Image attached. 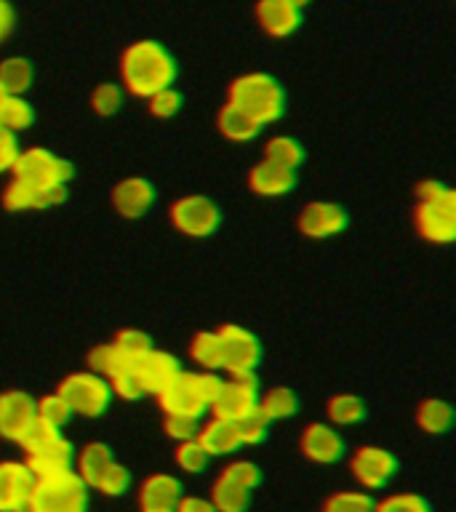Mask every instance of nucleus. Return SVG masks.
<instances>
[{"mask_svg": "<svg viewBox=\"0 0 456 512\" xmlns=\"http://www.w3.org/2000/svg\"><path fill=\"white\" fill-rule=\"evenodd\" d=\"M176 62L158 40H136L120 56V78L128 94L150 99L163 88L174 86Z\"/></svg>", "mask_w": 456, "mask_h": 512, "instance_id": "obj_1", "label": "nucleus"}, {"mask_svg": "<svg viewBox=\"0 0 456 512\" xmlns=\"http://www.w3.org/2000/svg\"><path fill=\"white\" fill-rule=\"evenodd\" d=\"M219 387H222V376H216L214 371H198V374L179 371L174 382L166 384L155 398L166 416H184L200 422L214 403Z\"/></svg>", "mask_w": 456, "mask_h": 512, "instance_id": "obj_2", "label": "nucleus"}, {"mask_svg": "<svg viewBox=\"0 0 456 512\" xmlns=\"http://www.w3.org/2000/svg\"><path fill=\"white\" fill-rule=\"evenodd\" d=\"M416 230L435 246H448L456 238V195L440 182H422L416 187Z\"/></svg>", "mask_w": 456, "mask_h": 512, "instance_id": "obj_3", "label": "nucleus"}, {"mask_svg": "<svg viewBox=\"0 0 456 512\" xmlns=\"http://www.w3.org/2000/svg\"><path fill=\"white\" fill-rule=\"evenodd\" d=\"M227 102L248 112L259 126L275 123L286 112V91L267 72H246L232 80Z\"/></svg>", "mask_w": 456, "mask_h": 512, "instance_id": "obj_4", "label": "nucleus"}, {"mask_svg": "<svg viewBox=\"0 0 456 512\" xmlns=\"http://www.w3.org/2000/svg\"><path fill=\"white\" fill-rule=\"evenodd\" d=\"M19 446L24 448L27 454V467L32 470V475H54V472L72 470V462H75V451H72V443L62 435L59 427H51V424L40 422L35 416V422L27 427V432L19 440Z\"/></svg>", "mask_w": 456, "mask_h": 512, "instance_id": "obj_5", "label": "nucleus"}, {"mask_svg": "<svg viewBox=\"0 0 456 512\" xmlns=\"http://www.w3.org/2000/svg\"><path fill=\"white\" fill-rule=\"evenodd\" d=\"M27 512H88V488L75 470L38 475Z\"/></svg>", "mask_w": 456, "mask_h": 512, "instance_id": "obj_6", "label": "nucleus"}, {"mask_svg": "<svg viewBox=\"0 0 456 512\" xmlns=\"http://www.w3.org/2000/svg\"><path fill=\"white\" fill-rule=\"evenodd\" d=\"M72 176H75V168L70 160H64L62 155H56L46 147L19 150L14 166H11V179L38 187V190H62L70 184Z\"/></svg>", "mask_w": 456, "mask_h": 512, "instance_id": "obj_7", "label": "nucleus"}, {"mask_svg": "<svg viewBox=\"0 0 456 512\" xmlns=\"http://www.w3.org/2000/svg\"><path fill=\"white\" fill-rule=\"evenodd\" d=\"M59 395L70 406L72 414L86 416V419L102 416L112 403L110 384H107L104 376L94 374V371H78V374H70L67 379H62Z\"/></svg>", "mask_w": 456, "mask_h": 512, "instance_id": "obj_8", "label": "nucleus"}, {"mask_svg": "<svg viewBox=\"0 0 456 512\" xmlns=\"http://www.w3.org/2000/svg\"><path fill=\"white\" fill-rule=\"evenodd\" d=\"M168 219L187 238H211L222 227V208L206 195H184L171 203Z\"/></svg>", "mask_w": 456, "mask_h": 512, "instance_id": "obj_9", "label": "nucleus"}, {"mask_svg": "<svg viewBox=\"0 0 456 512\" xmlns=\"http://www.w3.org/2000/svg\"><path fill=\"white\" fill-rule=\"evenodd\" d=\"M216 334L222 344V371L230 376L256 374L264 355L262 342L248 328L235 326V323H224Z\"/></svg>", "mask_w": 456, "mask_h": 512, "instance_id": "obj_10", "label": "nucleus"}, {"mask_svg": "<svg viewBox=\"0 0 456 512\" xmlns=\"http://www.w3.org/2000/svg\"><path fill=\"white\" fill-rule=\"evenodd\" d=\"M259 379L256 374H235L230 379H222V387L216 392L214 403H211V414L224 422H238L240 416L254 411L259 403Z\"/></svg>", "mask_w": 456, "mask_h": 512, "instance_id": "obj_11", "label": "nucleus"}, {"mask_svg": "<svg viewBox=\"0 0 456 512\" xmlns=\"http://www.w3.org/2000/svg\"><path fill=\"white\" fill-rule=\"evenodd\" d=\"M350 470L363 488H384L398 472V459L382 446H360L352 451Z\"/></svg>", "mask_w": 456, "mask_h": 512, "instance_id": "obj_12", "label": "nucleus"}, {"mask_svg": "<svg viewBox=\"0 0 456 512\" xmlns=\"http://www.w3.org/2000/svg\"><path fill=\"white\" fill-rule=\"evenodd\" d=\"M347 211L336 203H326V200H312L299 211V232L312 240L336 238L339 232L347 230Z\"/></svg>", "mask_w": 456, "mask_h": 512, "instance_id": "obj_13", "label": "nucleus"}, {"mask_svg": "<svg viewBox=\"0 0 456 512\" xmlns=\"http://www.w3.org/2000/svg\"><path fill=\"white\" fill-rule=\"evenodd\" d=\"M158 200V192H155V184L142 179V176H131V179H123L110 190V203L112 208L118 211L123 219H142L152 211Z\"/></svg>", "mask_w": 456, "mask_h": 512, "instance_id": "obj_14", "label": "nucleus"}, {"mask_svg": "<svg viewBox=\"0 0 456 512\" xmlns=\"http://www.w3.org/2000/svg\"><path fill=\"white\" fill-rule=\"evenodd\" d=\"M35 475L24 462H0V512H27Z\"/></svg>", "mask_w": 456, "mask_h": 512, "instance_id": "obj_15", "label": "nucleus"}, {"mask_svg": "<svg viewBox=\"0 0 456 512\" xmlns=\"http://www.w3.org/2000/svg\"><path fill=\"white\" fill-rule=\"evenodd\" d=\"M182 371L179 360L171 355V352L163 350H150L144 352L142 358H136L134 363V374L139 379V387H142L144 395H158L166 384L174 382V376Z\"/></svg>", "mask_w": 456, "mask_h": 512, "instance_id": "obj_16", "label": "nucleus"}, {"mask_svg": "<svg viewBox=\"0 0 456 512\" xmlns=\"http://www.w3.org/2000/svg\"><path fill=\"white\" fill-rule=\"evenodd\" d=\"M35 422V398L22 390L0 392V438L19 443Z\"/></svg>", "mask_w": 456, "mask_h": 512, "instance_id": "obj_17", "label": "nucleus"}, {"mask_svg": "<svg viewBox=\"0 0 456 512\" xmlns=\"http://www.w3.org/2000/svg\"><path fill=\"white\" fill-rule=\"evenodd\" d=\"M299 448L310 462L318 464H334L344 456V440L342 435L331 427V424L315 422L310 427H304L302 438H299Z\"/></svg>", "mask_w": 456, "mask_h": 512, "instance_id": "obj_18", "label": "nucleus"}, {"mask_svg": "<svg viewBox=\"0 0 456 512\" xmlns=\"http://www.w3.org/2000/svg\"><path fill=\"white\" fill-rule=\"evenodd\" d=\"M139 512H176V504L182 499V483L168 475L155 472L139 486Z\"/></svg>", "mask_w": 456, "mask_h": 512, "instance_id": "obj_19", "label": "nucleus"}, {"mask_svg": "<svg viewBox=\"0 0 456 512\" xmlns=\"http://www.w3.org/2000/svg\"><path fill=\"white\" fill-rule=\"evenodd\" d=\"M3 206L8 211H38V208H54L59 203L67 200V187L62 190H38V187H30V184L24 182H11L6 184V190H3Z\"/></svg>", "mask_w": 456, "mask_h": 512, "instance_id": "obj_20", "label": "nucleus"}, {"mask_svg": "<svg viewBox=\"0 0 456 512\" xmlns=\"http://www.w3.org/2000/svg\"><path fill=\"white\" fill-rule=\"evenodd\" d=\"M256 22L272 38H286L302 24V11L288 6L283 0H259L256 3Z\"/></svg>", "mask_w": 456, "mask_h": 512, "instance_id": "obj_21", "label": "nucleus"}, {"mask_svg": "<svg viewBox=\"0 0 456 512\" xmlns=\"http://www.w3.org/2000/svg\"><path fill=\"white\" fill-rule=\"evenodd\" d=\"M72 464H75L72 470L80 478V483L86 488H96V483L102 480L104 472L115 464V454H112V448L107 443H102V440H91V443L80 448Z\"/></svg>", "mask_w": 456, "mask_h": 512, "instance_id": "obj_22", "label": "nucleus"}, {"mask_svg": "<svg viewBox=\"0 0 456 512\" xmlns=\"http://www.w3.org/2000/svg\"><path fill=\"white\" fill-rule=\"evenodd\" d=\"M248 187L259 198H283L296 187V171H286L262 160L248 171Z\"/></svg>", "mask_w": 456, "mask_h": 512, "instance_id": "obj_23", "label": "nucleus"}, {"mask_svg": "<svg viewBox=\"0 0 456 512\" xmlns=\"http://www.w3.org/2000/svg\"><path fill=\"white\" fill-rule=\"evenodd\" d=\"M195 440L208 456H230L243 446L238 438V430H235V422H224V419H216V416L200 427Z\"/></svg>", "mask_w": 456, "mask_h": 512, "instance_id": "obj_24", "label": "nucleus"}, {"mask_svg": "<svg viewBox=\"0 0 456 512\" xmlns=\"http://www.w3.org/2000/svg\"><path fill=\"white\" fill-rule=\"evenodd\" d=\"M216 126H219V134L230 142H251L254 136H259L262 126L256 123L248 112H243L235 104H224L219 118H216Z\"/></svg>", "mask_w": 456, "mask_h": 512, "instance_id": "obj_25", "label": "nucleus"}, {"mask_svg": "<svg viewBox=\"0 0 456 512\" xmlns=\"http://www.w3.org/2000/svg\"><path fill=\"white\" fill-rule=\"evenodd\" d=\"M416 424L427 435H443L454 424V408L448 400L427 398L416 406Z\"/></svg>", "mask_w": 456, "mask_h": 512, "instance_id": "obj_26", "label": "nucleus"}, {"mask_svg": "<svg viewBox=\"0 0 456 512\" xmlns=\"http://www.w3.org/2000/svg\"><path fill=\"white\" fill-rule=\"evenodd\" d=\"M32 80H35V67L30 59L8 56L0 62V86L6 88V94L24 96V91H30Z\"/></svg>", "mask_w": 456, "mask_h": 512, "instance_id": "obj_27", "label": "nucleus"}, {"mask_svg": "<svg viewBox=\"0 0 456 512\" xmlns=\"http://www.w3.org/2000/svg\"><path fill=\"white\" fill-rule=\"evenodd\" d=\"M256 408H259L270 422L291 419V416L299 411V398H296V392L291 390V387H270L264 395H259Z\"/></svg>", "mask_w": 456, "mask_h": 512, "instance_id": "obj_28", "label": "nucleus"}, {"mask_svg": "<svg viewBox=\"0 0 456 512\" xmlns=\"http://www.w3.org/2000/svg\"><path fill=\"white\" fill-rule=\"evenodd\" d=\"M264 160L286 171H296L304 163V147L294 136H272L270 142L264 144Z\"/></svg>", "mask_w": 456, "mask_h": 512, "instance_id": "obj_29", "label": "nucleus"}, {"mask_svg": "<svg viewBox=\"0 0 456 512\" xmlns=\"http://www.w3.org/2000/svg\"><path fill=\"white\" fill-rule=\"evenodd\" d=\"M190 358L198 363L200 371H222V344L216 331H200L192 336Z\"/></svg>", "mask_w": 456, "mask_h": 512, "instance_id": "obj_30", "label": "nucleus"}, {"mask_svg": "<svg viewBox=\"0 0 456 512\" xmlns=\"http://www.w3.org/2000/svg\"><path fill=\"white\" fill-rule=\"evenodd\" d=\"M326 414L331 419V424H342V427H352L366 419V403L358 398V395H334V398L326 403Z\"/></svg>", "mask_w": 456, "mask_h": 512, "instance_id": "obj_31", "label": "nucleus"}, {"mask_svg": "<svg viewBox=\"0 0 456 512\" xmlns=\"http://www.w3.org/2000/svg\"><path fill=\"white\" fill-rule=\"evenodd\" d=\"M251 502V491L227 483V480L216 478L211 486V504L216 512H246Z\"/></svg>", "mask_w": 456, "mask_h": 512, "instance_id": "obj_32", "label": "nucleus"}, {"mask_svg": "<svg viewBox=\"0 0 456 512\" xmlns=\"http://www.w3.org/2000/svg\"><path fill=\"white\" fill-rule=\"evenodd\" d=\"M35 123V110L24 96H6V102L0 107V126L8 128L11 134L27 131Z\"/></svg>", "mask_w": 456, "mask_h": 512, "instance_id": "obj_33", "label": "nucleus"}, {"mask_svg": "<svg viewBox=\"0 0 456 512\" xmlns=\"http://www.w3.org/2000/svg\"><path fill=\"white\" fill-rule=\"evenodd\" d=\"M219 478L227 480V483H235V486L246 488V491H254V488L262 486V470L259 464L248 462V459H238V462H230L227 467H222Z\"/></svg>", "mask_w": 456, "mask_h": 512, "instance_id": "obj_34", "label": "nucleus"}, {"mask_svg": "<svg viewBox=\"0 0 456 512\" xmlns=\"http://www.w3.org/2000/svg\"><path fill=\"white\" fill-rule=\"evenodd\" d=\"M320 512H374V499L363 491H336L323 502Z\"/></svg>", "mask_w": 456, "mask_h": 512, "instance_id": "obj_35", "label": "nucleus"}, {"mask_svg": "<svg viewBox=\"0 0 456 512\" xmlns=\"http://www.w3.org/2000/svg\"><path fill=\"white\" fill-rule=\"evenodd\" d=\"M211 456L200 448V443L195 438L192 440H182V443H176V451H174V462L176 467L187 475H198V472L206 470V464Z\"/></svg>", "mask_w": 456, "mask_h": 512, "instance_id": "obj_36", "label": "nucleus"}, {"mask_svg": "<svg viewBox=\"0 0 456 512\" xmlns=\"http://www.w3.org/2000/svg\"><path fill=\"white\" fill-rule=\"evenodd\" d=\"M35 416H38L40 422L51 424V427H59L62 430L64 424L70 422V406L64 403V398L59 395V392H54V395H43L40 400H35Z\"/></svg>", "mask_w": 456, "mask_h": 512, "instance_id": "obj_37", "label": "nucleus"}, {"mask_svg": "<svg viewBox=\"0 0 456 512\" xmlns=\"http://www.w3.org/2000/svg\"><path fill=\"white\" fill-rule=\"evenodd\" d=\"M235 430H238L240 443H264L267 435H270V419L254 408V411H248L246 416H240L238 422H235Z\"/></svg>", "mask_w": 456, "mask_h": 512, "instance_id": "obj_38", "label": "nucleus"}, {"mask_svg": "<svg viewBox=\"0 0 456 512\" xmlns=\"http://www.w3.org/2000/svg\"><path fill=\"white\" fill-rule=\"evenodd\" d=\"M112 347L123 355L126 360H131V363H136V358H142L144 352L150 350L152 342L150 336L144 334V331H139V328H126V331H120V334H115V339H112Z\"/></svg>", "mask_w": 456, "mask_h": 512, "instance_id": "obj_39", "label": "nucleus"}, {"mask_svg": "<svg viewBox=\"0 0 456 512\" xmlns=\"http://www.w3.org/2000/svg\"><path fill=\"white\" fill-rule=\"evenodd\" d=\"M91 107H94L96 115L110 118V115H115L123 107V88L110 83V80H104V83H99L91 91Z\"/></svg>", "mask_w": 456, "mask_h": 512, "instance_id": "obj_40", "label": "nucleus"}, {"mask_svg": "<svg viewBox=\"0 0 456 512\" xmlns=\"http://www.w3.org/2000/svg\"><path fill=\"white\" fill-rule=\"evenodd\" d=\"M374 512H432V507L419 494H390L374 502Z\"/></svg>", "mask_w": 456, "mask_h": 512, "instance_id": "obj_41", "label": "nucleus"}, {"mask_svg": "<svg viewBox=\"0 0 456 512\" xmlns=\"http://www.w3.org/2000/svg\"><path fill=\"white\" fill-rule=\"evenodd\" d=\"M131 488V472L123 464H112L110 470L104 472L102 480L96 483V491L104 496H123Z\"/></svg>", "mask_w": 456, "mask_h": 512, "instance_id": "obj_42", "label": "nucleus"}, {"mask_svg": "<svg viewBox=\"0 0 456 512\" xmlns=\"http://www.w3.org/2000/svg\"><path fill=\"white\" fill-rule=\"evenodd\" d=\"M147 102H150V112L155 118H174L176 112L182 110V94H179L174 86H168L163 88V91H158V94H152Z\"/></svg>", "mask_w": 456, "mask_h": 512, "instance_id": "obj_43", "label": "nucleus"}, {"mask_svg": "<svg viewBox=\"0 0 456 512\" xmlns=\"http://www.w3.org/2000/svg\"><path fill=\"white\" fill-rule=\"evenodd\" d=\"M107 384H110L112 395H118V398L123 400H136L144 395L142 387H139V379H136L134 374V366L123 368L118 374H112L110 379H107Z\"/></svg>", "mask_w": 456, "mask_h": 512, "instance_id": "obj_44", "label": "nucleus"}, {"mask_svg": "<svg viewBox=\"0 0 456 512\" xmlns=\"http://www.w3.org/2000/svg\"><path fill=\"white\" fill-rule=\"evenodd\" d=\"M166 435L168 438H174L176 443H182V440H192L198 435L200 422L198 419H184V416H166Z\"/></svg>", "mask_w": 456, "mask_h": 512, "instance_id": "obj_45", "label": "nucleus"}, {"mask_svg": "<svg viewBox=\"0 0 456 512\" xmlns=\"http://www.w3.org/2000/svg\"><path fill=\"white\" fill-rule=\"evenodd\" d=\"M16 155H19V144H16V134H11L8 128L0 126V174H6V171H11Z\"/></svg>", "mask_w": 456, "mask_h": 512, "instance_id": "obj_46", "label": "nucleus"}, {"mask_svg": "<svg viewBox=\"0 0 456 512\" xmlns=\"http://www.w3.org/2000/svg\"><path fill=\"white\" fill-rule=\"evenodd\" d=\"M176 512H216L211 499H200V496H182L176 504Z\"/></svg>", "mask_w": 456, "mask_h": 512, "instance_id": "obj_47", "label": "nucleus"}, {"mask_svg": "<svg viewBox=\"0 0 456 512\" xmlns=\"http://www.w3.org/2000/svg\"><path fill=\"white\" fill-rule=\"evenodd\" d=\"M14 8H11V3L8 0H0V43L3 40L11 38V32H14Z\"/></svg>", "mask_w": 456, "mask_h": 512, "instance_id": "obj_48", "label": "nucleus"}, {"mask_svg": "<svg viewBox=\"0 0 456 512\" xmlns=\"http://www.w3.org/2000/svg\"><path fill=\"white\" fill-rule=\"evenodd\" d=\"M283 3H288V6L299 8V11H302L304 6H310V0H283Z\"/></svg>", "mask_w": 456, "mask_h": 512, "instance_id": "obj_49", "label": "nucleus"}, {"mask_svg": "<svg viewBox=\"0 0 456 512\" xmlns=\"http://www.w3.org/2000/svg\"><path fill=\"white\" fill-rule=\"evenodd\" d=\"M6 88H3V86H0V107H3V102H6Z\"/></svg>", "mask_w": 456, "mask_h": 512, "instance_id": "obj_50", "label": "nucleus"}]
</instances>
